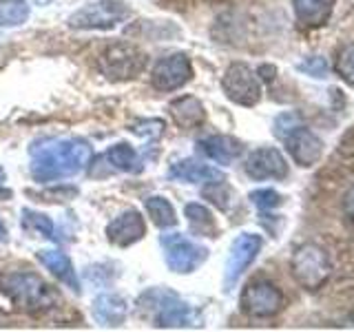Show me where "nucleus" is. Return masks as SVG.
<instances>
[{
	"mask_svg": "<svg viewBox=\"0 0 354 332\" xmlns=\"http://www.w3.org/2000/svg\"><path fill=\"white\" fill-rule=\"evenodd\" d=\"M91 313H93V319L97 321V324L120 326V324H124L129 306H127L124 299L118 297V295H100V297H95V302L91 306Z\"/></svg>",
	"mask_w": 354,
	"mask_h": 332,
	"instance_id": "412c9836",
	"label": "nucleus"
},
{
	"mask_svg": "<svg viewBox=\"0 0 354 332\" xmlns=\"http://www.w3.org/2000/svg\"><path fill=\"white\" fill-rule=\"evenodd\" d=\"M36 257L44 268L51 270V275L58 277L66 288H71L73 293H80V279H77V273L73 268L71 259L66 257L64 252H60V250H38Z\"/></svg>",
	"mask_w": 354,
	"mask_h": 332,
	"instance_id": "aec40b11",
	"label": "nucleus"
},
{
	"mask_svg": "<svg viewBox=\"0 0 354 332\" xmlns=\"http://www.w3.org/2000/svg\"><path fill=\"white\" fill-rule=\"evenodd\" d=\"M169 111H171V118L175 124L186 131L199 129L206 122V109L193 95H182V98L173 100L169 104Z\"/></svg>",
	"mask_w": 354,
	"mask_h": 332,
	"instance_id": "6ab92c4d",
	"label": "nucleus"
},
{
	"mask_svg": "<svg viewBox=\"0 0 354 332\" xmlns=\"http://www.w3.org/2000/svg\"><path fill=\"white\" fill-rule=\"evenodd\" d=\"M250 202L257 206L259 210H272L277 206L283 204V197L274 191V188H257V191H252L248 195Z\"/></svg>",
	"mask_w": 354,
	"mask_h": 332,
	"instance_id": "cd10ccee",
	"label": "nucleus"
},
{
	"mask_svg": "<svg viewBox=\"0 0 354 332\" xmlns=\"http://www.w3.org/2000/svg\"><path fill=\"white\" fill-rule=\"evenodd\" d=\"M131 18V9L120 3V0H100V3H91L82 9H77L75 14L69 16L66 25L71 29H82V31H106L122 25L124 20Z\"/></svg>",
	"mask_w": 354,
	"mask_h": 332,
	"instance_id": "39448f33",
	"label": "nucleus"
},
{
	"mask_svg": "<svg viewBox=\"0 0 354 332\" xmlns=\"http://www.w3.org/2000/svg\"><path fill=\"white\" fill-rule=\"evenodd\" d=\"M343 210H346V215L354 221V186L343 195Z\"/></svg>",
	"mask_w": 354,
	"mask_h": 332,
	"instance_id": "7c9ffc66",
	"label": "nucleus"
},
{
	"mask_svg": "<svg viewBox=\"0 0 354 332\" xmlns=\"http://www.w3.org/2000/svg\"><path fill=\"white\" fill-rule=\"evenodd\" d=\"M164 127L166 122L164 120H140L133 124V133H138V136H151V138H160L164 133Z\"/></svg>",
	"mask_w": 354,
	"mask_h": 332,
	"instance_id": "c756f323",
	"label": "nucleus"
},
{
	"mask_svg": "<svg viewBox=\"0 0 354 332\" xmlns=\"http://www.w3.org/2000/svg\"><path fill=\"white\" fill-rule=\"evenodd\" d=\"M239 308L246 317L252 319H272L286 308V299L274 284L259 279L252 282L241 290Z\"/></svg>",
	"mask_w": 354,
	"mask_h": 332,
	"instance_id": "0eeeda50",
	"label": "nucleus"
},
{
	"mask_svg": "<svg viewBox=\"0 0 354 332\" xmlns=\"http://www.w3.org/2000/svg\"><path fill=\"white\" fill-rule=\"evenodd\" d=\"M144 297L151 299V313L155 326L160 328H184L193 324V308L169 290H149Z\"/></svg>",
	"mask_w": 354,
	"mask_h": 332,
	"instance_id": "9d476101",
	"label": "nucleus"
},
{
	"mask_svg": "<svg viewBox=\"0 0 354 332\" xmlns=\"http://www.w3.org/2000/svg\"><path fill=\"white\" fill-rule=\"evenodd\" d=\"M184 215L188 219V226H191L193 235H199V237H217V221L213 217V213L204 206V204H186L184 206Z\"/></svg>",
	"mask_w": 354,
	"mask_h": 332,
	"instance_id": "4be33fe9",
	"label": "nucleus"
},
{
	"mask_svg": "<svg viewBox=\"0 0 354 332\" xmlns=\"http://www.w3.org/2000/svg\"><path fill=\"white\" fill-rule=\"evenodd\" d=\"M243 142L232 136H208L197 142V151L217 164H232L243 155Z\"/></svg>",
	"mask_w": 354,
	"mask_h": 332,
	"instance_id": "dca6fc26",
	"label": "nucleus"
},
{
	"mask_svg": "<svg viewBox=\"0 0 354 332\" xmlns=\"http://www.w3.org/2000/svg\"><path fill=\"white\" fill-rule=\"evenodd\" d=\"M290 273L295 282L306 290H319L328 284L332 275L330 255L319 243H301L290 257Z\"/></svg>",
	"mask_w": 354,
	"mask_h": 332,
	"instance_id": "20e7f679",
	"label": "nucleus"
},
{
	"mask_svg": "<svg viewBox=\"0 0 354 332\" xmlns=\"http://www.w3.org/2000/svg\"><path fill=\"white\" fill-rule=\"evenodd\" d=\"M257 75H259V80H263V82H272L274 80V75H277V69L272 64H261L259 66V71H257Z\"/></svg>",
	"mask_w": 354,
	"mask_h": 332,
	"instance_id": "2f4dec72",
	"label": "nucleus"
},
{
	"mask_svg": "<svg viewBox=\"0 0 354 332\" xmlns=\"http://www.w3.org/2000/svg\"><path fill=\"white\" fill-rule=\"evenodd\" d=\"M22 226L31 232H40L42 237H55V226L51 217H47L44 213H38V210H29V208H22Z\"/></svg>",
	"mask_w": 354,
	"mask_h": 332,
	"instance_id": "393cba45",
	"label": "nucleus"
},
{
	"mask_svg": "<svg viewBox=\"0 0 354 332\" xmlns=\"http://www.w3.org/2000/svg\"><path fill=\"white\" fill-rule=\"evenodd\" d=\"M149 55L140 47L124 40L111 42L100 51L97 55V66L104 77L113 82H127L138 77L144 69H147Z\"/></svg>",
	"mask_w": 354,
	"mask_h": 332,
	"instance_id": "7ed1b4c3",
	"label": "nucleus"
},
{
	"mask_svg": "<svg viewBox=\"0 0 354 332\" xmlns=\"http://www.w3.org/2000/svg\"><path fill=\"white\" fill-rule=\"evenodd\" d=\"M221 89L230 102L239 107H257L261 102V80L248 64L232 62L224 77H221Z\"/></svg>",
	"mask_w": 354,
	"mask_h": 332,
	"instance_id": "6e6552de",
	"label": "nucleus"
},
{
	"mask_svg": "<svg viewBox=\"0 0 354 332\" xmlns=\"http://www.w3.org/2000/svg\"><path fill=\"white\" fill-rule=\"evenodd\" d=\"M5 182H7V175H5V169H3V166H0V202H5V199L11 197V191L5 186Z\"/></svg>",
	"mask_w": 354,
	"mask_h": 332,
	"instance_id": "473e14b6",
	"label": "nucleus"
},
{
	"mask_svg": "<svg viewBox=\"0 0 354 332\" xmlns=\"http://www.w3.org/2000/svg\"><path fill=\"white\" fill-rule=\"evenodd\" d=\"M263 237L257 232H241L235 237L226 259V270H224V290H232L241 279V275L248 270V266L257 259V255L261 252Z\"/></svg>",
	"mask_w": 354,
	"mask_h": 332,
	"instance_id": "1a4fd4ad",
	"label": "nucleus"
},
{
	"mask_svg": "<svg viewBox=\"0 0 354 332\" xmlns=\"http://www.w3.org/2000/svg\"><path fill=\"white\" fill-rule=\"evenodd\" d=\"M31 177L40 184L64 180L91 162V144L77 138H42L29 147Z\"/></svg>",
	"mask_w": 354,
	"mask_h": 332,
	"instance_id": "f257e3e1",
	"label": "nucleus"
},
{
	"mask_svg": "<svg viewBox=\"0 0 354 332\" xmlns=\"http://www.w3.org/2000/svg\"><path fill=\"white\" fill-rule=\"evenodd\" d=\"M169 177L171 180H180V182H191V184H199V182H217V180H226V175L219 169H213L199 160L186 158V160H177L175 164H171L169 169Z\"/></svg>",
	"mask_w": 354,
	"mask_h": 332,
	"instance_id": "f3484780",
	"label": "nucleus"
},
{
	"mask_svg": "<svg viewBox=\"0 0 354 332\" xmlns=\"http://www.w3.org/2000/svg\"><path fill=\"white\" fill-rule=\"evenodd\" d=\"M7 241V228L3 224V219H0V243H5Z\"/></svg>",
	"mask_w": 354,
	"mask_h": 332,
	"instance_id": "72a5a7b5",
	"label": "nucleus"
},
{
	"mask_svg": "<svg viewBox=\"0 0 354 332\" xmlns=\"http://www.w3.org/2000/svg\"><path fill=\"white\" fill-rule=\"evenodd\" d=\"M144 235H147V221L140 215V210L129 208L124 213H120L113 221H109L106 226V239L113 246L127 248L138 243Z\"/></svg>",
	"mask_w": 354,
	"mask_h": 332,
	"instance_id": "2eb2a0df",
	"label": "nucleus"
},
{
	"mask_svg": "<svg viewBox=\"0 0 354 332\" xmlns=\"http://www.w3.org/2000/svg\"><path fill=\"white\" fill-rule=\"evenodd\" d=\"M335 69H337V75L343 82L354 86V42L346 44V47L339 51Z\"/></svg>",
	"mask_w": 354,
	"mask_h": 332,
	"instance_id": "bb28decb",
	"label": "nucleus"
},
{
	"mask_svg": "<svg viewBox=\"0 0 354 332\" xmlns=\"http://www.w3.org/2000/svg\"><path fill=\"white\" fill-rule=\"evenodd\" d=\"M142 169L144 164L140 153L131 144L118 142L95 160L91 166V177H104L109 173H142Z\"/></svg>",
	"mask_w": 354,
	"mask_h": 332,
	"instance_id": "4468645a",
	"label": "nucleus"
},
{
	"mask_svg": "<svg viewBox=\"0 0 354 332\" xmlns=\"http://www.w3.org/2000/svg\"><path fill=\"white\" fill-rule=\"evenodd\" d=\"M243 171L254 182H263V180H286L288 173H290V166L288 160L283 158V153L274 147H261L254 149L246 162H243Z\"/></svg>",
	"mask_w": 354,
	"mask_h": 332,
	"instance_id": "ddd939ff",
	"label": "nucleus"
},
{
	"mask_svg": "<svg viewBox=\"0 0 354 332\" xmlns=\"http://www.w3.org/2000/svg\"><path fill=\"white\" fill-rule=\"evenodd\" d=\"M193 80V64L186 53H171L164 55L153 64L151 71V84L158 91H177L184 84Z\"/></svg>",
	"mask_w": 354,
	"mask_h": 332,
	"instance_id": "9b49d317",
	"label": "nucleus"
},
{
	"mask_svg": "<svg viewBox=\"0 0 354 332\" xmlns=\"http://www.w3.org/2000/svg\"><path fill=\"white\" fill-rule=\"evenodd\" d=\"M295 18L306 29H319L330 20L335 0H292Z\"/></svg>",
	"mask_w": 354,
	"mask_h": 332,
	"instance_id": "a211bd4d",
	"label": "nucleus"
},
{
	"mask_svg": "<svg viewBox=\"0 0 354 332\" xmlns=\"http://www.w3.org/2000/svg\"><path fill=\"white\" fill-rule=\"evenodd\" d=\"M0 293L29 315L47 313L58 302L53 288L36 273H11L0 277Z\"/></svg>",
	"mask_w": 354,
	"mask_h": 332,
	"instance_id": "f03ea898",
	"label": "nucleus"
},
{
	"mask_svg": "<svg viewBox=\"0 0 354 332\" xmlns=\"http://www.w3.org/2000/svg\"><path fill=\"white\" fill-rule=\"evenodd\" d=\"M279 140H283L286 151L290 153L295 164H299L301 169L315 166L321 160V155H324V140L313 129L304 124H297L290 131H286Z\"/></svg>",
	"mask_w": 354,
	"mask_h": 332,
	"instance_id": "f8f14e48",
	"label": "nucleus"
},
{
	"mask_svg": "<svg viewBox=\"0 0 354 332\" xmlns=\"http://www.w3.org/2000/svg\"><path fill=\"white\" fill-rule=\"evenodd\" d=\"M144 206H147V210H149V215H151L155 226H160V228H173V226H177L175 208H173V204L166 197L151 195V197L144 199Z\"/></svg>",
	"mask_w": 354,
	"mask_h": 332,
	"instance_id": "5701e85b",
	"label": "nucleus"
},
{
	"mask_svg": "<svg viewBox=\"0 0 354 332\" xmlns=\"http://www.w3.org/2000/svg\"><path fill=\"white\" fill-rule=\"evenodd\" d=\"M38 5H47V3H51V0H36Z\"/></svg>",
	"mask_w": 354,
	"mask_h": 332,
	"instance_id": "f704fd0d",
	"label": "nucleus"
},
{
	"mask_svg": "<svg viewBox=\"0 0 354 332\" xmlns=\"http://www.w3.org/2000/svg\"><path fill=\"white\" fill-rule=\"evenodd\" d=\"M202 195L208 199V202H213L219 210H228L230 204H232V197H235V193H232V188L226 184V180L208 182L204 186Z\"/></svg>",
	"mask_w": 354,
	"mask_h": 332,
	"instance_id": "a878e982",
	"label": "nucleus"
},
{
	"mask_svg": "<svg viewBox=\"0 0 354 332\" xmlns=\"http://www.w3.org/2000/svg\"><path fill=\"white\" fill-rule=\"evenodd\" d=\"M299 71H304L313 77H326L328 75V62L321 55H310L304 62H299Z\"/></svg>",
	"mask_w": 354,
	"mask_h": 332,
	"instance_id": "c85d7f7f",
	"label": "nucleus"
},
{
	"mask_svg": "<svg viewBox=\"0 0 354 332\" xmlns=\"http://www.w3.org/2000/svg\"><path fill=\"white\" fill-rule=\"evenodd\" d=\"M27 0H0V27H20L29 18Z\"/></svg>",
	"mask_w": 354,
	"mask_h": 332,
	"instance_id": "b1692460",
	"label": "nucleus"
},
{
	"mask_svg": "<svg viewBox=\"0 0 354 332\" xmlns=\"http://www.w3.org/2000/svg\"><path fill=\"white\" fill-rule=\"evenodd\" d=\"M166 266L177 275L195 273L208 259V248L193 239L184 237L182 232H166L160 237Z\"/></svg>",
	"mask_w": 354,
	"mask_h": 332,
	"instance_id": "423d86ee",
	"label": "nucleus"
}]
</instances>
